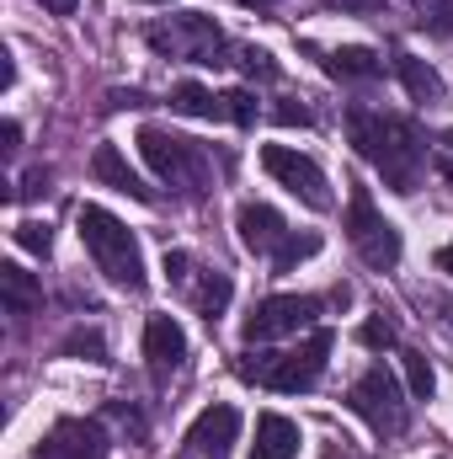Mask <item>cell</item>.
Instances as JSON below:
<instances>
[{"label": "cell", "instance_id": "3957f363", "mask_svg": "<svg viewBox=\"0 0 453 459\" xmlns=\"http://www.w3.org/2000/svg\"><path fill=\"white\" fill-rule=\"evenodd\" d=\"M331 347H337V332H331V326H315L310 342L299 347V352H245V358H240V374L294 395V390H310V385L326 374Z\"/></svg>", "mask_w": 453, "mask_h": 459}, {"label": "cell", "instance_id": "2e32d148", "mask_svg": "<svg viewBox=\"0 0 453 459\" xmlns=\"http://www.w3.org/2000/svg\"><path fill=\"white\" fill-rule=\"evenodd\" d=\"M0 299H5L11 316H27V310L43 305V283H38L21 262H0Z\"/></svg>", "mask_w": 453, "mask_h": 459}, {"label": "cell", "instance_id": "1f68e13d", "mask_svg": "<svg viewBox=\"0 0 453 459\" xmlns=\"http://www.w3.org/2000/svg\"><path fill=\"white\" fill-rule=\"evenodd\" d=\"M166 273L171 278H187V251H166Z\"/></svg>", "mask_w": 453, "mask_h": 459}, {"label": "cell", "instance_id": "8fae6325", "mask_svg": "<svg viewBox=\"0 0 453 459\" xmlns=\"http://www.w3.org/2000/svg\"><path fill=\"white\" fill-rule=\"evenodd\" d=\"M240 433V411L235 406H209L192 428H187V455L192 459H225L229 444Z\"/></svg>", "mask_w": 453, "mask_h": 459}, {"label": "cell", "instance_id": "ba28073f", "mask_svg": "<svg viewBox=\"0 0 453 459\" xmlns=\"http://www.w3.org/2000/svg\"><path fill=\"white\" fill-rule=\"evenodd\" d=\"M346 406H352L373 433H400V428H406V395H400V385H395V374H389L384 363H373V368L346 390Z\"/></svg>", "mask_w": 453, "mask_h": 459}, {"label": "cell", "instance_id": "4316f807", "mask_svg": "<svg viewBox=\"0 0 453 459\" xmlns=\"http://www.w3.org/2000/svg\"><path fill=\"white\" fill-rule=\"evenodd\" d=\"M240 54V65H245V75H261V81H272L278 75V65H272V54L267 48H235Z\"/></svg>", "mask_w": 453, "mask_h": 459}, {"label": "cell", "instance_id": "603a6c76", "mask_svg": "<svg viewBox=\"0 0 453 459\" xmlns=\"http://www.w3.org/2000/svg\"><path fill=\"white\" fill-rule=\"evenodd\" d=\"M225 117L229 123H240V128H256V97H251L245 86L225 91Z\"/></svg>", "mask_w": 453, "mask_h": 459}, {"label": "cell", "instance_id": "44dd1931", "mask_svg": "<svg viewBox=\"0 0 453 459\" xmlns=\"http://www.w3.org/2000/svg\"><path fill=\"white\" fill-rule=\"evenodd\" d=\"M400 363H406V385H411V395L427 401V395H432V363H427L422 352H411V347L400 352Z\"/></svg>", "mask_w": 453, "mask_h": 459}, {"label": "cell", "instance_id": "8992f818", "mask_svg": "<svg viewBox=\"0 0 453 459\" xmlns=\"http://www.w3.org/2000/svg\"><path fill=\"white\" fill-rule=\"evenodd\" d=\"M261 171H267L278 187H288L304 209H315V214L331 209V182H326V171H321L310 155H299L294 144H267V150H261Z\"/></svg>", "mask_w": 453, "mask_h": 459}, {"label": "cell", "instance_id": "d4e9b609", "mask_svg": "<svg viewBox=\"0 0 453 459\" xmlns=\"http://www.w3.org/2000/svg\"><path fill=\"white\" fill-rule=\"evenodd\" d=\"M357 342L368 347V352H384V347H395V326L373 316V321H363V326H357Z\"/></svg>", "mask_w": 453, "mask_h": 459}, {"label": "cell", "instance_id": "5b68a950", "mask_svg": "<svg viewBox=\"0 0 453 459\" xmlns=\"http://www.w3.org/2000/svg\"><path fill=\"white\" fill-rule=\"evenodd\" d=\"M139 155L171 187H198L203 166H209V155H203L198 139H182V134H166V128H139Z\"/></svg>", "mask_w": 453, "mask_h": 459}, {"label": "cell", "instance_id": "52a82bcc", "mask_svg": "<svg viewBox=\"0 0 453 459\" xmlns=\"http://www.w3.org/2000/svg\"><path fill=\"white\" fill-rule=\"evenodd\" d=\"M315 321H321V299H310V294H272V299H261L245 316L240 337L245 342H278V337H294V332H315Z\"/></svg>", "mask_w": 453, "mask_h": 459}, {"label": "cell", "instance_id": "6da1fadb", "mask_svg": "<svg viewBox=\"0 0 453 459\" xmlns=\"http://www.w3.org/2000/svg\"><path fill=\"white\" fill-rule=\"evenodd\" d=\"M346 134H352L357 155H363V160L395 187V193H416V177H422L427 144H422V128H416L411 117L352 108V113H346Z\"/></svg>", "mask_w": 453, "mask_h": 459}, {"label": "cell", "instance_id": "836d02e7", "mask_svg": "<svg viewBox=\"0 0 453 459\" xmlns=\"http://www.w3.org/2000/svg\"><path fill=\"white\" fill-rule=\"evenodd\" d=\"M38 5H43V11H54V16H75V5H81V0H38Z\"/></svg>", "mask_w": 453, "mask_h": 459}, {"label": "cell", "instance_id": "e575fe53", "mask_svg": "<svg viewBox=\"0 0 453 459\" xmlns=\"http://www.w3.org/2000/svg\"><path fill=\"white\" fill-rule=\"evenodd\" d=\"M438 267H443V273H453V240L443 246V251H438Z\"/></svg>", "mask_w": 453, "mask_h": 459}, {"label": "cell", "instance_id": "30bf717a", "mask_svg": "<svg viewBox=\"0 0 453 459\" xmlns=\"http://www.w3.org/2000/svg\"><path fill=\"white\" fill-rule=\"evenodd\" d=\"M32 459H107V433H102V422L70 417V422H59V428L38 444Z\"/></svg>", "mask_w": 453, "mask_h": 459}, {"label": "cell", "instance_id": "cb8c5ba5", "mask_svg": "<svg viewBox=\"0 0 453 459\" xmlns=\"http://www.w3.org/2000/svg\"><path fill=\"white\" fill-rule=\"evenodd\" d=\"M16 246H21V251H38V256H48L54 235H48V225H38V220H21V225H16Z\"/></svg>", "mask_w": 453, "mask_h": 459}, {"label": "cell", "instance_id": "d6986e66", "mask_svg": "<svg viewBox=\"0 0 453 459\" xmlns=\"http://www.w3.org/2000/svg\"><path fill=\"white\" fill-rule=\"evenodd\" d=\"M171 108L187 117H225V97H214L198 81H182V86H171Z\"/></svg>", "mask_w": 453, "mask_h": 459}, {"label": "cell", "instance_id": "4fadbf2b", "mask_svg": "<svg viewBox=\"0 0 453 459\" xmlns=\"http://www.w3.org/2000/svg\"><path fill=\"white\" fill-rule=\"evenodd\" d=\"M235 230H240V246L256 251V256H272V251L283 246V235H288L283 214L267 209V204H245V209L235 214Z\"/></svg>", "mask_w": 453, "mask_h": 459}, {"label": "cell", "instance_id": "ffe728a7", "mask_svg": "<svg viewBox=\"0 0 453 459\" xmlns=\"http://www.w3.org/2000/svg\"><path fill=\"white\" fill-rule=\"evenodd\" d=\"M315 251H321V235H315V230H310V235H283V246L272 251V267L288 273L294 262H304V256H315Z\"/></svg>", "mask_w": 453, "mask_h": 459}, {"label": "cell", "instance_id": "74e56055", "mask_svg": "<svg viewBox=\"0 0 453 459\" xmlns=\"http://www.w3.org/2000/svg\"><path fill=\"white\" fill-rule=\"evenodd\" d=\"M144 5H160V0H144Z\"/></svg>", "mask_w": 453, "mask_h": 459}, {"label": "cell", "instance_id": "7c38bea8", "mask_svg": "<svg viewBox=\"0 0 453 459\" xmlns=\"http://www.w3.org/2000/svg\"><path fill=\"white\" fill-rule=\"evenodd\" d=\"M144 358H150V374L155 379H171L187 358V332L176 326V316H150L144 326Z\"/></svg>", "mask_w": 453, "mask_h": 459}, {"label": "cell", "instance_id": "d590c367", "mask_svg": "<svg viewBox=\"0 0 453 459\" xmlns=\"http://www.w3.org/2000/svg\"><path fill=\"white\" fill-rule=\"evenodd\" d=\"M346 11H373V0H341Z\"/></svg>", "mask_w": 453, "mask_h": 459}, {"label": "cell", "instance_id": "d6a6232c", "mask_svg": "<svg viewBox=\"0 0 453 459\" xmlns=\"http://www.w3.org/2000/svg\"><path fill=\"white\" fill-rule=\"evenodd\" d=\"M0 139H5V150H16V144H21V123L5 117V123H0Z\"/></svg>", "mask_w": 453, "mask_h": 459}, {"label": "cell", "instance_id": "83f0119b", "mask_svg": "<svg viewBox=\"0 0 453 459\" xmlns=\"http://www.w3.org/2000/svg\"><path fill=\"white\" fill-rule=\"evenodd\" d=\"M272 117H278L283 128H310V108H304V102H278Z\"/></svg>", "mask_w": 453, "mask_h": 459}, {"label": "cell", "instance_id": "f546056e", "mask_svg": "<svg viewBox=\"0 0 453 459\" xmlns=\"http://www.w3.org/2000/svg\"><path fill=\"white\" fill-rule=\"evenodd\" d=\"M438 166H443V177L453 182V128L443 134V139H438Z\"/></svg>", "mask_w": 453, "mask_h": 459}, {"label": "cell", "instance_id": "e0dca14e", "mask_svg": "<svg viewBox=\"0 0 453 459\" xmlns=\"http://www.w3.org/2000/svg\"><path fill=\"white\" fill-rule=\"evenodd\" d=\"M395 75H400V86H406L416 102H443V81H438V70H432L427 59H416V54H395Z\"/></svg>", "mask_w": 453, "mask_h": 459}, {"label": "cell", "instance_id": "484cf974", "mask_svg": "<svg viewBox=\"0 0 453 459\" xmlns=\"http://www.w3.org/2000/svg\"><path fill=\"white\" fill-rule=\"evenodd\" d=\"M422 5V22L432 32H453V0H416Z\"/></svg>", "mask_w": 453, "mask_h": 459}, {"label": "cell", "instance_id": "4dcf8cb0", "mask_svg": "<svg viewBox=\"0 0 453 459\" xmlns=\"http://www.w3.org/2000/svg\"><path fill=\"white\" fill-rule=\"evenodd\" d=\"M107 108H144V91H107Z\"/></svg>", "mask_w": 453, "mask_h": 459}, {"label": "cell", "instance_id": "9a60e30c", "mask_svg": "<svg viewBox=\"0 0 453 459\" xmlns=\"http://www.w3.org/2000/svg\"><path fill=\"white\" fill-rule=\"evenodd\" d=\"M91 177L107 182V187H117V193H128V198H139V204H155V193L139 182V171L123 160L117 144H97V155H91Z\"/></svg>", "mask_w": 453, "mask_h": 459}, {"label": "cell", "instance_id": "f1b7e54d", "mask_svg": "<svg viewBox=\"0 0 453 459\" xmlns=\"http://www.w3.org/2000/svg\"><path fill=\"white\" fill-rule=\"evenodd\" d=\"M64 352H86L91 363H102V352H107V347H102V337H97V332H75V337L64 342Z\"/></svg>", "mask_w": 453, "mask_h": 459}, {"label": "cell", "instance_id": "ac0fdd59", "mask_svg": "<svg viewBox=\"0 0 453 459\" xmlns=\"http://www.w3.org/2000/svg\"><path fill=\"white\" fill-rule=\"evenodd\" d=\"M326 70H331L337 81H379V75H384V59H379L373 48H357V43H352V48H331V54H326Z\"/></svg>", "mask_w": 453, "mask_h": 459}, {"label": "cell", "instance_id": "9c48e42d", "mask_svg": "<svg viewBox=\"0 0 453 459\" xmlns=\"http://www.w3.org/2000/svg\"><path fill=\"white\" fill-rule=\"evenodd\" d=\"M150 43L160 54H176V59H192V65H225V32L203 16V11H182L171 27H150Z\"/></svg>", "mask_w": 453, "mask_h": 459}, {"label": "cell", "instance_id": "277c9868", "mask_svg": "<svg viewBox=\"0 0 453 459\" xmlns=\"http://www.w3.org/2000/svg\"><path fill=\"white\" fill-rule=\"evenodd\" d=\"M346 240H352V251H357L373 273H389V267L400 262V230L373 209L368 187H352V204H346Z\"/></svg>", "mask_w": 453, "mask_h": 459}, {"label": "cell", "instance_id": "5bb4252c", "mask_svg": "<svg viewBox=\"0 0 453 459\" xmlns=\"http://www.w3.org/2000/svg\"><path fill=\"white\" fill-rule=\"evenodd\" d=\"M299 422H288V417H278V411H261L256 417V444H251V455L245 459H294L299 455Z\"/></svg>", "mask_w": 453, "mask_h": 459}, {"label": "cell", "instance_id": "7a4b0ae2", "mask_svg": "<svg viewBox=\"0 0 453 459\" xmlns=\"http://www.w3.org/2000/svg\"><path fill=\"white\" fill-rule=\"evenodd\" d=\"M75 225H81V240H86L91 262L107 273V283H117V289H144V256H139L133 235L117 225L107 209H97V204H81Z\"/></svg>", "mask_w": 453, "mask_h": 459}, {"label": "cell", "instance_id": "7402d4cb", "mask_svg": "<svg viewBox=\"0 0 453 459\" xmlns=\"http://www.w3.org/2000/svg\"><path fill=\"white\" fill-rule=\"evenodd\" d=\"M225 305H229V278H225V273H209V278H203V289H198V310L214 321Z\"/></svg>", "mask_w": 453, "mask_h": 459}, {"label": "cell", "instance_id": "8d00e7d4", "mask_svg": "<svg viewBox=\"0 0 453 459\" xmlns=\"http://www.w3.org/2000/svg\"><path fill=\"white\" fill-rule=\"evenodd\" d=\"M245 5H272V0H245Z\"/></svg>", "mask_w": 453, "mask_h": 459}]
</instances>
